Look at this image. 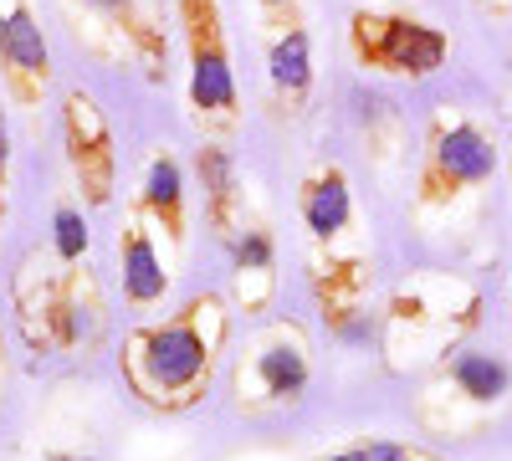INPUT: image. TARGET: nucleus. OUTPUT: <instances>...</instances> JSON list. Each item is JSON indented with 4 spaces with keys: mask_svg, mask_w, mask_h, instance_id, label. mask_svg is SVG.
Wrapping results in <instances>:
<instances>
[{
    "mask_svg": "<svg viewBox=\"0 0 512 461\" xmlns=\"http://www.w3.org/2000/svg\"><path fill=\"white\" fill-rule=\"evenodd\" d=\"M221 349H226V303L216 292H205V298H190L175 318L128 333L118 369H123V385L149 410L175 415L205 400Z\"/></svg>",
    "mask_w": 512,
    "mask_h": 461,
    "instance_id": "obj_1",
    "label": "nucleus"
},
{
    "mask_svg": "<svg viewBox=\"0 0 512 461\" xmlns=\"http://www.w3.org/2000/svg\"><path fill=\"white\" fill-rule=\"evenodd\" d=\"M185 52H190V108L210 134L236 123V72L221 31V0H180Z\"/></svg>",
    "mask_w": 512,
    "mask_h": 461,
    "instance_id": "obj_2",
    "label": "nucleus"
},
{
    "mask_svg": "<svg viewBox=\"0 0 512 461\" xmlns=\"http://www.w3.org/2000/svg\"><path fill=\"white\" fill-rule=\"evenodd\" d=\"M349 52L369 72H390V77H431L451 57V36L431 21L415 16H379L359 11L349 21Z\"/></svg>",
    "mask_w": 512,
    "mask_h": 461,
    "instance_id": "obj_3",
    "label": "nucleus"
},
{
    "mask_svg": "<svg viewBox=\"0 0 512 461\" xmlns=\"http://www.w3.org/2000/svg\"><path fill=\"white\" fill-rule=\"evenodd\" d=\"M492 170H497V144L477 129V123L436 113L431 139H425V159H420V211L456 200L461 190L487 185Z\"/></svg>",
    "mask_w": 512,
    "mask_h": 461,
    "instance_id": "obj_4",
    "label": "nucleus"
},
{
    "mask_svg": "<svg viewBox=\"0 0 512 461\" xmlns=\"http://www.w3.org/2000/svg\"><path fill=\"white\" fill-rule=\"evenodd\" d=\"M313 380V359H308V339L297 323H267L251 339V349L236 364V400L251 410L267 405H292Z\"/></svg>",
    "mask_w": 512,
    "mask_h": 461,
    "instance_id": "obj_5",
    "label": "nucleus"
},
{
    "mask_svg": "<svg viewBox=\"0 0 512 461\" xmlns=\"http://www.w3.org/2000/svg\"><path fill=\"white\" fill-rule=\"evenodd\" d=\"M62 139H67V159L72 175L88 195V205H108L113 200V175H118V154H113V129L98 108L93 93L72 88L62 98Z\"/></svg>",
    "mask_w": 512,
    "mask_h": 461,
    "instance_id": "obj_6",
    "label": "nucleus"
},
{
    "mask_svg": "<svg viewBox=\"0 0 512 461\" xmlns=\"http://www.w3.org/2000/svg\"><path fill=\"white\" fill-rule=\"evenodd\" d=\"M0 72L16 103H41L52 82V47L41 36L31 0H0Z\"/></svg>",
    "mask_w": 512,
    "mask_h": 461,
    "instance_id": "obj_7",
    "label": "nucleus"
},
{
    "mask_svg": "<svg viewBox=\"0 0 512 461\" xmlns=\"http://www.w3.org/2000/svg\"><path fill=\"white\" fill-rule=\"evenodd\" d=\"M118 267H123V303L128 308H154L169 292V272L159 262L154 231L144 226V211H134V221L118 236Z\"/></svg>",
    "mask_w": 512,
    "mask_h": 461,
    "instance_id": "obj_8",
    "label": "nucleus"
},
{
    "mask_svg": "<svg viewBox=\"0 0 512 461\" xmlns=\"http://www.w3.org/2000/svg\"><path fill=\"white\" fill-rule=\"evenodd\" d=\"M139 211L169 236V241H185V170L169 154H154L149 170H144V195H139Z\"/></svg>",
    "mask_w": 512,
    "mask_h": 461,
    "instance_id": "obj_9",
    "label": "nucleus"
},
{
    "mask_svg": "<svg viewBox=\"0 0 512 461\" xmlns=\"http://www.w3.org/2000/svg\"><path fill=\"white\" fill-rule=\"evenodd\" d=\"M354 221V190H349V175L328 164L318 170L308 185H303V226L318 236V241H333L338 231H349Z\"/></svg>",
    "mask_w": 512,
    "mask_h": 461,
    "instance_id": "obj_10",
    "label": "nucleus"
},
{
    "mask_svg": "<svg viewBox=\"0 0 512 461\" xmlns=\"http://www.w3.org/2000/svg\"><path fill=\"white\" fill-rule=\"evenodd\" d=\"M446 380L456 385L461 400L497 405L512 390V369L502 354H487V349H446Z\"/></svg>",
    "mask_w": 512,
    "mask_h": 461,
    "instance_id": "obj_11",
    "label": "nucleus"
},
{
    "mask_svg": "<svg viewBox=\"0 0 512 461\" xmlns=\"http://www.w3.org/2000/svg\"><path fill=\"white\" fill-rule=\"evenodd\" d=\"M267 77H272L277 98H287V103H303V98H308V88H313V41H308L303 26H287V31L272 41Z\"/></svg>",
    "mask_w": 512,
    "mask_h": 461,
    "instance_id": "obj_12",
    "label": "nucleus"
},
{
    "mask_svg": "<svg viewBox=\"0 0 512 461\" xmlns=\"http://www.w3.org/2000/svg\"><path fill=\"white\" fill-rule=\"evenodd\" d=\"M195 164H200V180H205V195H210V226H216L226 241L241 231L236 226V200H241V185H236V164H231V154L221 149V144H205L200 154H195Z\"/></svg>",
    "mask_w": 512,
    "mask_h": 461,
    "instance_id": "obj_13",
    "label": "nucleus"
},
{
    "mask_svg": "<svg viewBox=\"0 0 512 461\" xmlns=\"http://www.w3.org/2000/svg\"><path fill=\"white\" fill-rule=\"evenodd\" d=\"M231 262H236V277L246 282V277H262V282H272V236L262 231V226H241L236 236H231Z\"/></svg>",
    "mask_w": 512,
    "mask_h": 461,
    "instance_id": "obj_14",
    "label": "nucleus"
},
{
    "mask_svg": "<svg viewBox=\"0 0 512 461\" xmlns=\"http://www.w3.org/2000/svg\"><path fill=\"white\" fill-rule=\"evenodd\" d=\"M52 251L62 267H77L82 257H88V221H82L77 205H57L52 216Z\"/></svg>",
    "mask_w": 512,
    "mask_h": 461,
    "instance_id": "obj_15",
    "label": "nucleus"
},
{
    "mask_svg": "<svg viewBox=\"0 0 512 461\" xmlns=\"http://www.w3.org/2000/svg\"><path fill=\"white\" fill-rule=\"evenodd\" d=\"M369 456H374V461H436L431 451L405 446V441H369Z\"/></svg>",
    "mask_w": 512,
    "mask_h": 461,
    "instance_id": "obj_16",
    "label": "nucleus"
},
{
    "mask_svg": "<svg viewBox=\"0 0 512 461\" xmlns=\"http://www.w3.org/2000/svg\"><path fill=\"white\" fill-rule=\"evenodd\" d=\"M6 164H11V129H6V113H0V185H6Z\"/></svg>",
    "mask_w": 512,
    "mask_h": 461,
    "instance_id": "obj_17",
    "label": "nucleus"
},
{
    "mask_svg": "<svg viewBox=\"0 0 512 461\" xmlns=\"http://www.w3.org/2000/svg\"><path fill=\"white\" fill-rule=\"evenodd\" d=\"M323 461H374V456H369V446H349V451H333Z\"/></svg>",
    "mask_w": 512,
    "mask_h": 461,
    "instance_id": "obj_18",
    "label": "nucleus"
},
{
    "mask_svg": "<svg viewBox=\"0 0 512 461\" xmlns=\"http://www.w3.org/2000/svg\"><path fill=\"white\" fill-rule=\"evenodd\" d=\"M292 6H297V0H262L267 16H292Z\"/></svg>",
    "mask_w": 512,
    "mask_h": 461,
    "instance_id": "obj_19",
    "label": "nucleus"
},
{
    "mask_svg": "<svg viewBox=\"0 0 512 461\" xmlns=\"http://www.w3.org/2000/svg\"><path fill=\"white\" fill-rule=\"evenodd\" d=\"M0 190H6V185H0ZM0 221H6V195H0Z\"/></svg>",
    "mask_w": 512,
    "mask_h": 461,
    "instance_id": "obj_20",
    "label": "nucleus"
},
{
    "mask_svg": "<svg viewBox=\"0 0 512 461\" xmlns=\"http://www.w3.org/2000/svg\"><path fill=\"white\" fill-rule=\"evenodd\" d=\"M0 349H6V333H0Z\"/></svg>",
    "mask_w": 512,
    "mask_h": 461,
    "instance_id": "obj_21",
    "label": "nucleus"
}]
</instances>
